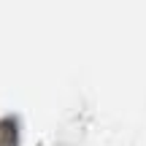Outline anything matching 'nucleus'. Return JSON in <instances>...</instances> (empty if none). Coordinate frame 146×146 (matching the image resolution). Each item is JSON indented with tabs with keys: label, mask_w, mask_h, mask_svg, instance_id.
Returning <instances> with one entry per match:
<instances>
[]
</instances>
